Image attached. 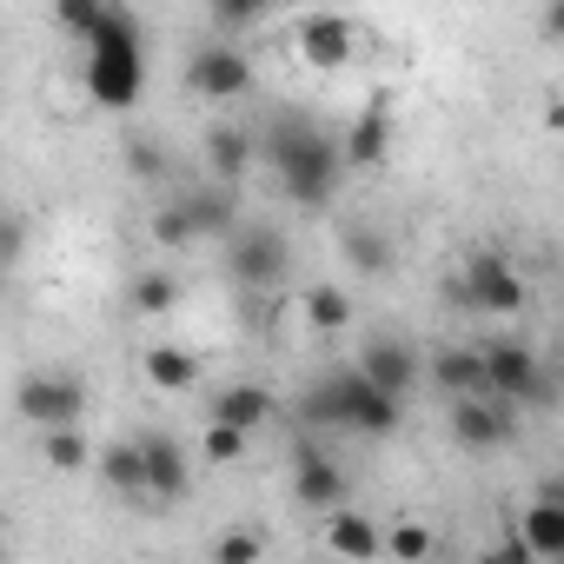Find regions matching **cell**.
Wrapping results in <instances>:
<instances>
[{
  "label": "cell",
  "instance_id": "d590c367",
  "mask_svg": "<svg viewBox=\"0 0 564 564\" xmlns=\"http://www.w3.org/2000/svg\"><path fill=\"white\" fill-rule=\"evenodd\" d=\"M538 28H544V41H564V0H551V8L538 14Z\"/></svg>",
  "mask_w": 564,
  "mask_h": 564
},
{
  "label": "cell",
  "instance_id": "83f0119b",
  "mask_svg": "<svg viewBox=\"0 0 564 564\" xmlns=\"http://www.w3.org/2000/svg\"><path fill=\"white\" fill-rule=\"evenodd\" d=\"M54 21H61L74 41H94V34H100V21H107V0H61Z\"/></svg>",
  "mask_w": 564,
  "mask_h": 564
},
{
  "label": "cell",
  "instance_id": "9a60e30c",
  "mask_svg": "<svg viewBox=\"0 0 564 564\" xmlns=\"http://www.w3.org/2000/svg\"><path fill=\"white\" fill-rule=\"evenodd\" d=\"M140 452H147V498H160V505L186 498L193 471H186V452H180V438H166V432H147V438H140Z\"/></svg>",
  "mask_w": 564,
  "mask_h": 564
},
{
  "label": "cell",
  "instance_id": "ac0fdd59",
  "mask_svg": "<svg viewBox=\"0 0 564 564\" xmlns=\"http://www.w3.org/2000/svg\"><path fill=\"white\" fill-rule=\"evenodd\" d=\"M339 153H346V173H372V166L392 153V113H386V107H366V113L352 120V133L339 140Z\"/></svg>",
  "mask_w": 564,
  "mask_h": 564
},
{
  "label": "cell",
  "instance_id": "484cf974",
  "mask_svg": "<svg viewBox=\"0 0 564 564\" xmlns=\"http://www.w3.org/2000/svg\"><path fill=\"white\" fill-rule=\"evenodd\" d=\"M259 557H265V531H252V524H232L213 538V564H259Z\"/></svg>",
  "mask_w": 564,
  "mask_h": 564
},
{
  "label": "cell",
  "instance_id": "4fadbf2b",
  "mask_svg": "<svg viewBox=\"0 0 564 564\" xmlns=\"http://www.w3.org/2000/svg\"><path fill=\"white\" fill-rule=\"evenodd\" d=\"M252 160H259V133H246V127H206V173H213V186H239L246 173H252Z\"/></svg>",
  "mask_w": 564,
  "mask_h": 564
},
{
  "label": "cell",
  "instance_id": "d6a6232c",
  "mask_svg": "<svg viewBox=\"0 0 564 564\" xmlns=\"http://www.w3.org/2000/svg\"><path fill=\"white\" fill-rule=\"evenodd\" d=\"M213 21H219V28H259V21H265V8H252V0H219Z\"/></svg>",
  "mask_w": 564,
  "mask_h": 564
},
{
  "label": "cell",
  "instance_id": "6da1fadb",
  "mask_svg": "<svg viewBox=\"0 0 564 564\" xmlns=\"http://www.w3.org/2000/svg\"><path fill=\"white\" fill-rule=\"evenodd\" d=\"M259 160L279 173L286 199L306 206V213L333 206V193H339V180H346V153H339V140H326V127H319L313 113H300V107H279V113L265 120V133H259Z\"/></svg>",
  "mask_w": 564,
  "mask_h": 564
},
{
  "label": "cell",
  "instance_id": "9c48e42d",
  "mask_svg": "<svg viewBox=\"0 0 564 564\" xmlns=\"http://www.w3.org/2000/svg\"><path fill=\"white\" fill-rule=\"evenodd\" d=\"M352 54H359V28L346 14H306L300 21V61L313 74H339Z\"/></svg>",
  "mask_w": 564,
  "mask_h": 564
},
{
  "label": "cell",
  "instance_id": "8d00e7d4",
  "mask_svg": "<svg viewBox=\"0 0 564 564\" xmlns=\"http://www.w3.org/2000/svg\"><path fill=\"white\" fill-rule=\"evenodd\" d=\"M544 127H551V133H564V94H557V100L544 107Z\"/></svg>",
  "mask_w": 564,
  "mask_h": 564
},
{
  "label": "cell",
  "instance_id": "f1b7e54d",
  "mask_svg": "<svg viewBox=\"0 0 564 564\" xmlns=\"http://www.w3.org/2000/svg\"><path fill=\"white\" fill-rule=\"evenodd\" d=\"M147 232H153V246H166V252H180V246H199V232L186 226V213H180L173 199H166V206L147 219Z\"/></svg>",
  "mask_w": 564,
  "mask_h": 564
},
{
  "label": "cell",
  "instance_id": "5bb4252c",
  "mask_svg": "<svg viewBox=\"0 0 564 564\" xmlns=\"http://www.w3.org/2000/svg\"><path fill=\"white\" fill-rule=\"evenodd\" d=\"M272 419H279V399H272L265 386H219V392H213V419H206V425H232V432H246V438H252V432H265Z\"/></svg>",
  "mask_w": 564,
  "mask_h": 564
},
{
  "label": "cell",
  "instance_id": "52a82bcc",
  "mask_svg": "<svg viewBox=\"0 0 564 564\" xmlns=\"http://www.w3.org/2000/svg\"><path fill=\"white\" fill-rule=\"evenodd\" d=\"M366 392H372V379H366L359 366H352V372H326V379H313V386H306V399H300V425L352 432V419H359Z\"/></svg>",
  "mask_w": 564,
  "mask_h": 564
},
{
  "label": "cell",
  "instance_id": "603a6c76",
  "mask_svg": "<svg viewBox=\"0 0 564 564\" xmlns=\"http://www.w3.org/2000/svg\"><path fill=\"white\" fill-rule=\"evenodd\" d=\"M180 306V279L166 272V265H147L140 279H133V313L140 319H166Z\"/></svg>",
  "mask_w": 564,
  "mask_h": 564
},
{
  "label": "cell",
  "instance_id": "7c38bea8",
  "mask_svg": "<svg viewBox=\"0 0 564 564\" xmlns=\"http://www.w3.org/2000/svg\"><path fill=\"white\" fill-rule=\"evenodd\" d=\"M511 432L518 425H511V405L505 399H465V405H452V438L465 452H498Z\"/></svg>",
  "mask_w": 564,
  "mask_h": 564
},
{
  "label": "cell",
  "instance_id": "ffe728a7",
  "mask_svg": "<svg viewBox=\"0 0 564 564\" xmlns=\"http://www.w3.org/2000/svg\"><path fill=\"white\" fill-rule=\"evenodd\" d=\"M140 372H147L153 392H193L199 386V352H186V346H147Z\"/></svg>",
  "mask_w": 564,
  "mask_h": 564
},
{
  "label": "cell",
  "instance_id": "44dd1931",
  "mask_svg": "<svg viewBox=\"0 0 564 564\" xmlns=\"http://www.w3.org/2000/svg\"><path fill=\"white\" fill-rule=\"evenodd\" d=\"M326 544H333L339 557H352V564H372V557L386 551V531H379L372 518H359V511H333V518H326Z\"/></svg>",
  "mask_w": 564,
  "mask_h": 564
},
{
  "label": "cell",
  "instance_id": "8992f818",
  "mask_svg": "<svg viewBox=\"0 0 564 564\" xmlns=\"http://www.w3.org/2000/svg\"><path fill=\"white\" fill-rule=\"evenodd\" d=\"M465 306L485 313V319L524 313V279L511 272V259H498V252H471L465 259Z\"/></svg>",
  "mask_w": 564,
  "mask_h": 564
},
{
  "label": "cell",
  "instance_id": "1f68e13d",
  "mask_svg": "<svg viewBox=\"0 0 564 564\" xmlns=\"http://www.w3.org/2000/svg\"><path fill=\"white\" fill-rule=\"evenodd\" d=\"M199 445H206L213 465H239V458H246V432H232V425H206Z\"/></svg>",
  "mask_w": 564,
  "mask_h": 564
},
{
  "label": "cell",
  "instance_id": "74e56055",
  "mask_svg": "<svg viewBox=\"0 0 564 564\" xmlns=\"http://www.w3.org/2000/svg\"><path fill=\"white\" fill-rule=\"evenodd\" d=\"M551 491H557V498H564V471H557V478H551Z\"/></svg>",
  "mask_w": 564,
  "mask_h": 564
},
{
  "label": "cell",
  "instance_id": "8fae6325",
  "mask_svg": "<svg viewBox=\"0 0 564 564\" xmlns=\"http://www.w3.org/2000/svg\"><path fill=\"white\" fill-rule=\"evenodd\" d=\"M425 379H432L452 405H465V399H491V372H485V352H478V346H445V352L425 366Z\"/></svg>",
  "mask_w": 564,
  "mask_h": 564
},
{
  "label": "cell",
  "instance_id": "d6986e66",
  "mask_svg": "<svg viewBox=\"0 0 564 564\" xmlns=\"http://www.w3.org/2000/svg\"><path fill=\"white\" fill-rule=\"evenodd\" d=\"M293 498L306 505V511H339V498H346V471L326 458V452H306L300 458V471H293Z\"/></svg>",
  "mask_w": 564,
  "mask_h": 564
},
{
  "label": "cell",
  "instance_id": "cb8c5ba5",
  "mask_svg": "<svg viewBox=\"0 0 564 564\" xmlns=\"http://www.w3.org/2000/svg\"><path fill=\"white\" fill-rule=\"evenodd\" d=\"M346 259H352L359 272H372V279H386V272L399 265V252H392V239H386L379 226H346Z\"/></svg>",
  "mask_w": 564,
  "mask_h": 564
},
{
  "label": "cell",
  "instance_id": "7402d4cb",
  "mask_svg": "<svg viewBox=\"0 0 564 564\" xmlns=\"http://www.w3.org/2000/svg\"><path fill=\"white\" fill-rule=\"evenodd\" d=\"M100 478H107V491H127V498H147V452H140V438H127V445H107L100 458Z\"/></svg>",
  "mask_w": 564,
  "mask_h": 564
},
{
  "label": "cell",
  "instance_id": "4316f807",
  "mask_svg": "<svg viewBox=\"0 0 564 564\" xmlns=\"http://www.w3.org/2000/svg\"><path fill=\"white\" fill-rule=\"evenodd\" d=\"M352 432H359V438H392V432H399V399H386V392L372 386L366 405H359V419H352Z\"/></svg>",
  "mask_w": 564,
  "mask_h": 564
},
{
  "label": "cell",
  "instance_id": "4dcf8cb0",
  "mask_svg": "<svg viewBox=\"0 0 564 564\" xmlns=\"http://www.w3.org/2000/svg\"><path fill=\"white\" fill-rule=\"evenodd\" d=\"M41 452H47V465H54V471H80V465L94 458L80 432H47V438H41Z\"/></svg>",
  "mask_w": 564,
  "mask_h": 564
},
{
  "label": "cell",
  "instance_id": "ba28073f",
  "mask_svg": "<svg viewBox=\"0 0 564 564\" xmlns=\"http://www.w3.org/2000/svg\"><path fill=\"white\" fill-rule=\"evenodd\" d=\"M186 87H193L199 100H213V107L246 100V94H252V61H246L239 47L213 41V47H199V54L186 61Z\"/></svg>",
  "mask_w": 564,
  "mask_h": 564
},
{
  "label": "cell",
  "instance_id": "e575fe53",
  "mask_svg": "<svg viewBox=\"0 0 564 564\" xmlns=\"http://www.w3.org/2000/svg\"><path fill=\"white\" fill-rule=\"evenodd\" d=\"M478 564H531V551H524V544L511 538V544H498V551H485Z\"/></svg>",
  "mask_w": 564,
  "mask_h": 564
},
{
  "label": "cell",
  "instance_id": "5b68a950",
  "mask_svg": "<svg viewBox=\"0 0 564 564\" xmlns=\"http://www.w3.org/2000/svg\"><path fill=\"white\" fill-rule=\"evenodd\" d=\"M485 372H491V399H505V405H551V372H544V359L531 346H518V339L485 346Z\"/></svg>",
  "mask_w": 564,
  "mask_h": 564
},
{
  "label": "cell",
  "instance_id": "f546056e",
  "mask_svg": "<svg viewBox=\"0 0 564 564\" xmlns=\"http://www.w3.org/2000/svg\"><path fill=\"white\" fill-rule=\"evenodd\" d=\"M386 551H392L399 564H425V557H432V531H425L419 518H405V524L386 531Z\"/></svg>",
  "mask_w": 564,
  "mask_h": 564
},
{
  "label": "cell",
  "instance_id": "2e32d148",
  "mask_svg": "<svg viewBox=\"0 0 564 564\" xmlns=\"http://www.w3.org/2000/svg\"><path fill=\"white\" fill-rule=\"evenodd\" d=\"M173 206L186 213V226H193L199 239H232V232H239V213H232V193H226V186H186Z\"/></svg>",
  "mask_w": 564,
  "mask_h": 564
},
{
  "label": "cell",
  "instance_id": "d4e9b609",
  "mask_svg": "<svg viewBox=\"0 0 564 564\" xmlns=\"http://www.w3.org/2000/svg\"><path fill=\"white\" fill-rule=\"evenodd\" d=\"M306 326L313 333H346L352 326V293L346 286H313L306 293Z\"/></svg>",
  "mask_w": 564,
  "mask_h": 564
},
{
  "label": "cell",
  "instance_id": "7a4b0ae2",
  "mask_svg": "<svg viewBox=\"0 0 564 564\" xmlns=\"http://www.w3.org/2000/svg\"><path fill=\"white\" fill-rule=\"evenodd\" d=\"M87 94L107 113H127L147 94V41H140V21L127 8H107L100 34L87 41Z\"/></svg>",
  "mask_w": 564,
  "mask_h": 564
},
{
  "label": "cell",
  "instance_id": "836d02e7",
  "mask_svg": "<svg viewBox=\"0 0 564 564\" xmlns=\"http://www.w3.org/2000/svg\"><path fill=\"white\" fill-rule=\"evenodd\" d=\"M127 160H133V173H140V180L166 173V147H153V140H133V147H127Z\"/></svg>",
  "mask_w": 564,
  "mask_h": 564
},
{
  "label": "cell",
  "instance_id": "e0dca14e",
  "mask_svg": "<svg viewBox=\"0 0 564 564\" xmlns=\"http://www.w3.org/2000/svg\"><path fill=\"white\" fill-rule=\"evenodd\" d=\"M518 544L531 557H564V498L557 491H544L518 511Z\"/></svg>",
  "mask_w": 564,
  "mask_h": 564
},
{
  "label": "cell",
  "instance_id": "3957f363",
  "mask_svg": "<svg viewBox=\"0 0 564 564\" xmlns=\"http://www.w3.org/2000/svg\"><path fill=\"white\" fill-rule=\"evenodd\" d=\"M226 272H232V286L246 293V300H259V293H272L279 279H286V232L279 226H239L232 232V246H226Z\"/></svg>",
  "mask_w": 564,
  "mask_h": 564
},
{
  "label": "cell",
  "instance_id": "277c9868",
  "mask_svg": "<svg viewBox=\"0 0 564 564\" xmlns=\"http://www.w3.org/2000/svg\"><path fill=\"white\" fill-rule=\"evenodd\" d=\"M21 419L41 425V432H80V412H87V392L74 372H28L21 392H14Z\"/></svg>",
  "mask_w": 564,
  "mask_h": 564
},
{
  "label": "cell",
  "instance_id": "30bf717a",
  "mask_svg": "<svg viewBox=\"0 0 564 564\" xmlns=\"http://www.w3.org/2000/svg\"><path fill=\"white\" fill-rule=\"evenodd\" d=\"M359 372L386 392V399H405L419 379H425V359L412 352V339H366V352H359Z\"/></svg>",
  "mask_w": 564,
  "mask_h": 564
}]
</instances>
